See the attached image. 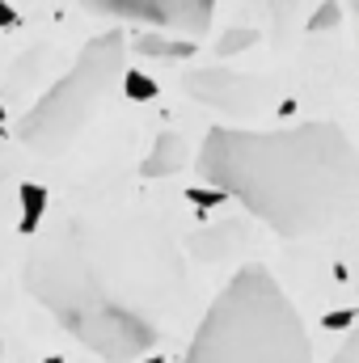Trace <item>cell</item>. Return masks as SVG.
<instances>
[{
	"instance_id": "16",
	"label": "cell",
	"mask_w": 359,
	"mask_h": 363,
	"mask_svg": "<svg viewBox=\"0 0 359 363\" xmlns=\"http://www.w3.org/2000/svg\"><path fill=\"white\" fill-rule=\"evenodd\" d=\"M347 4H351V13H355V21H359V0H347Z\"/></svg>"
},
{
	"instance_id": "11",
	"label": "cell",
	"mask_w": 359,
	"mask_h": 363,
	"mask_svg": "<svg viewBox=\"0 0 359 363\" xmlns=\"http://www.w3.org/2000/svg\"><path fill=\"white\" fill-rule=\"evenodd\" d=\"M123 93H127L131 101H153V97H157V81L144 77V72H127V77H123Z\"/></svg>"
},
{
	"instance_id": "1",
	"label": "cell",
	"mask_w": 359,
	"mask_h": 363,
	"mask_svg": "<svg viewBox=\"0 0 359 363\" xmlns=\"http://www.w3.org/2000/svg\"><path fill=\"white\" fill-rule=\"evenodd\" d=\"M194 165L211 190L237 199L287 241L317 237L359 207V148L338 123L211 127Z\"/></svg>"
},
{
	"instance_id": "5",
	"label": "cell",
	"mask_w": 359,
	"mask_h": 363,
	"mask_svg": "<svg viewBox=\"0 0 359 363\" xmlns=\"http://www.w3.org/2000/svg\"><path fill=\"white\" fill-rule=\"evenodd\" d=\"M97 17H118L140 30H165L182 38H199L211 26L216 0H81Z\"/></svg>"
},
{
	"instance_id": "8",
	"label": "cell",
	"mask_w": 359,
	"mask_h": 363,
	"mask_svg": "<svg viewBox=\"0 0 359 363\" xmlns=\"http://www.w3.org/2000/svg\"><path fill=\"white\" fill-rule=\"evenodd\" d=\"M131 51H140L148 60H190L194 38H161V30H140L131 38Z\"/></svg>"
},
{
	"instance_id": "9",
	"label": "cell",
	"mask_w": 359,
	"mask_h": 363,
	"mask_svg": "<svg viewBox=\"0 0 359 363\" xmlns=\"http://www.w3.org/2000/svg\"><path fill=\"white\" fill-rule=\"evenodd\" d=\"M21 237H30L34 228H38V220H43V211H47V190L38 186V182H21Z\"/></svg>"
},
{
	"instance_id": "7",
	"label": "cell",
	"mask_w": 359,
	"mask_h": 363,
	"mask_svg": "<svg viewBox=\"0 0 359 363\" xmlns=\"http://www.w3.org/2000/svg\"><path fill=\"white\" fill-rule=\"evenodd\" d=\"M186 161H190L186 140H182L178 131H161L157 144H153V152H148L144 165H140V178H170V174H178Z\"/></svg>"
},
{
	"instance_id": "10",
	"label": "cell",
	"mask_w": 359,
	"mask_h": 363,
	"mask_svg": "<svg viewBox=\"0 0 359 363\" xmlns=\"http://www.w3.org/2000/svg\"><path fill=\"white\" fill-rule=\"evenodd\" d=\"M233 241H241V228L237 224H224V228H211V233L194 237L190 245H194V258H224Z\"/></svg>"
},
{
	"instance_id": "12",
	"label": "cell",
	"mask_w": 359,
	"mask_h": 363,
	"mask_svg": "<svg viewBox=\"0 0 359 363\" xmlns=\"http://www.w3.org/2000/svg\"><path fill=\"white\" fill-rule=\"evenodd\" d=\"M254 38H258L254 30H228L216 51H220V55H237V51H245V43H254Z\"/></svg>"
},
{
	"instance_id": "14",
	"label": "cell",
	"mask_w": 359,
	"mask_h": 363,
	"mask_svg": "<svg viewBox=\"0 0 359 363\" xmlns=\"http://www.w3.org/2000/svg\"><path fill=\"white\" fill-rule=\"evenodd\" d=\"M330 363H359V334H351V338L343 342V351H338Z\"/></svg>"
},
{
	"instance_id": "2",
	"label": "cell",
	"mask_w": 359,
	"mask_h": 363,
	"mask_svg": "<svg viewBox=\"0 0 359 363\" xmlns=\"http://www.w3.org/2000/svg\"><path fill=\"white\" fill-rule=\"evenodd\" d=\"M26 287L30 296L55 313V321L85 342L106 363H131L157 347V321L136 308L97 267L85 241L77 233L43 241L26 258Z\"/></svg>"
},
{
	"instance_id": "4",
	"label": "cell",
	"mask_w": 359,
	"mask_h": 363,
	"mask_svg": "<svg viewBox=\"0 0 359 363\" xmlns=\"http://www.w3.org/2000/svg\"><path fill=\"white\" fill-rule=\"evenodd\" d=\"M127 51L131 43L123 38V30H106L81 47V55L72 60V68L43 93L17 123V140L38 152V157H64L81 131L93 123V114L101 110L106 93L127 77Z\"/></svg>"
},
{
	"instance_id": "3",
	"label": "cell",
	"mask_w": 359,
	"mask_h": 363,
	"mask_svg": "<svg viewBox=\"0 0 359 363\" xmlns=\"http://www.w3.org/2000/svg\"><path fill=\"white\" fill-rule=\"evenodd\" d=\"M182 363H313V347L287 291L250 262L211 300Z\"/></svg>"
},
{
	"instance_id": "6",
	"label": "cell",
	"mask_w": 359,
	"mask_h": 363,
	"mask_svg": "<svg viewBox=\"0 0 359 363\" xmlns=\"http://www.w3.org/2000/svg\"><path fill=\"white\" fill-rule=\"evenodd\" d=\"M182 89L194 101L224 110V114H254L267 97V85L258 77H241V72H224V68H194L182 77Z\"/></svg>"
},
{
	"instance_id": "17",
	"label": "cell",
	"mask_w": 359,
	"mask_h": 363,
	"mask_svg": "<svg viewBox=\"0 0 359 363\" xmlns=\"http://www.w3.org/2000/svg\"><path fill=\"white\" fill-rule=\"evenodd\" d=\"M43 363H64V359H43Z\"/></svg>"
},
{
	"instance_id": "15",
	"label": "cell",
	"mask_w": 359,
	"mask_h": 363,
	"mask_svg": "<svg viewBox=\"0 0 359 363\" xmlns=\"http://www.w3.org/2000/svg\"><path fill=\"white\" fill-rule=\"evenodd\" d=\"M17 26V13H13V0H0V30Z\"/></svg>"
},
{
	"instance_id": "13",
	"label": "cell",
	"mask_w": 359,
	"mask_h": 363,
	"mask_svg": "<svg viewBox=\"0 0 359 363\" xmlns=\"http://www.w3.org/2000/svg\"><path fill=\"white\" fill-rule=\"evenodd\" d=\"M338 17H343V13H338V0H330V4H321V13L309 21V30H330Z\"/></svg>"
}]
</instances>
